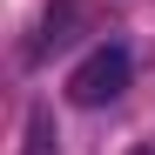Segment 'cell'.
Instances as JSON below:
<instances>
[{"instance_id": "obj_2", "label": "cell", "mask_w": 155, "mask_h": 155, "mask_svg": "<svg viewBox=\"0 0 155 155\" xmlns=\"http://www.w3.org/2000/svg\"><path fill=\"white\" fill-rule=\"evenodd\" d=\"M128 155H155V148H128Z\"/></svg>"}, {"instance_id": "obj_1", "label": "cell", "mask_w": 155, "mask_h": 155, "mask_svg": "<svg viewBox=\"0 0 155 155\" xmlns=\"http://www.w3.org/2000/svg\"><path fill=\"white\" fill-rule=\"evenodd\" d=\"M128 74H135L128 47H121V41H101L94 54L68 74V101H74V108H108V101L128 88Z\"/></svg>"}]
</instances>
